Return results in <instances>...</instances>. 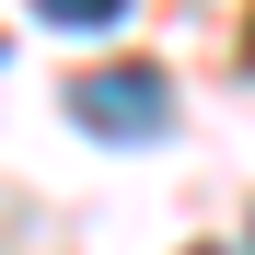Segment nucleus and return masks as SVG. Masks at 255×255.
Wrapping results in <instances>:
<instances>
[{
  "label": "nucleus",
  "mask_w": 255,
  "mask_h": 255,
  "mask_svg": "<svg viewBox=\"0 0 255 255\" xmlns=\"http://www.w3.org/2000/svg\"><path fill=\"white\" fill-rule=\"evenodd\" d=\"M70 116L93 128V139H162V128H174V81H162L151 58L81 70V81H70Z\"/></svg>",
  "instance_id": "nucleus-1"
},
{
  "label": "nucleus",
  "mask_w": 255,
  "mask_h": 255,
  "mask_svg": "<svg viewBox=\"0 0 255 255\" xmlns=\"http://www.w3.org/2000/svg\"><path fill=\"white\" fill-rule=\"evenodd\" d=\"M47 23H128V0H35Z\"/></svg>",
  "instance_id": "nucleus-2"
},
{
  "label": "nucleus",
  "mask_w": 255,
  "mask_h": 255,
  "mask_svg": "<svg viewBox=\"0 0 255 255\" xmlns=\"http://www.w3.org/2000/svg\"><path fill=\"white\" fill-rule=\"evenodd\" d=\"M186 255H221V244H186Z\"/></svg>",
  "instance_id": "nucleus-3"
}]
</instances>
